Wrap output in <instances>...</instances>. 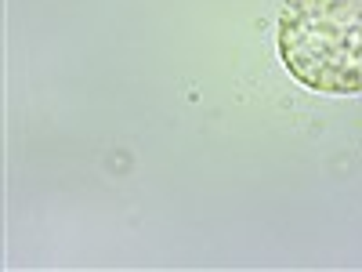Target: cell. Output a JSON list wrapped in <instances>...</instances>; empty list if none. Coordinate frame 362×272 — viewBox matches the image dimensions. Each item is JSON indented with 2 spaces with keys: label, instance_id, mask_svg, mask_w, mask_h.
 <instances>
[{
  "label": "cell",
  "instance_id": "cell-1",
  "mask_svg": "<svg viewBox=\"0 0 362 272\" xmlns=\"http://www.w3.org/2000/svg\"><path fill=\"white\" fill-rule=\"evenodd\" d=\"M276 29L283 62L305 87L362 91V0H286Z\"/></svg>",
  "mask_w": 362,
  "mask_h": 272
}]
</instances>
